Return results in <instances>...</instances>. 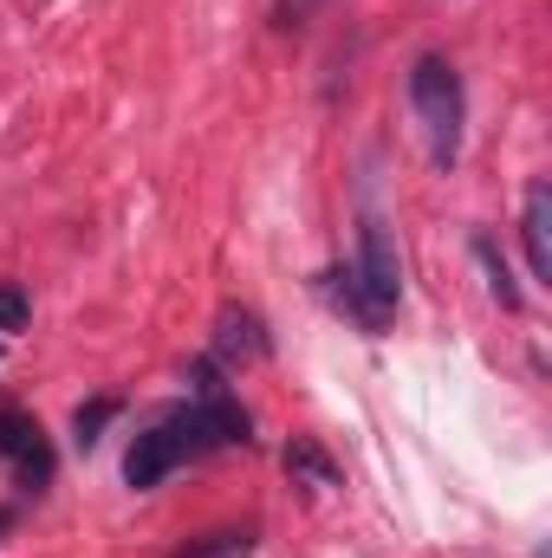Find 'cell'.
I'll use <instances>...</instances> for the list:
<instances>
[{"label": "cell", "mask_w": 552, "mask_h": 558, "mask_svg": "<svg viewBox=\"0 0 552 558\" xmlns=\"http://www.w3.org/2000/svg\"><path fill=\"white\" fill-rule=\"evenodd\" d=\"M286 474H292V481H305V487H338V481H345V474H338V461H332L312 435H299V441L286 448Z\"/></svg>", "instance_id": "obj_9"}, {"label": "cell", "mask_w": 552, "mask_h": 558, "mask_svg": "<svg viewBox=\"0 0 552 558\" xmlns=\"http://www.w3.org/2000/svg\"><path fill=\"white\" fill-rule=\"evenodd\" d=\"M118 410H124L118 397H98V403H85V410L72 416V441H79V448H98V435H105V422L118 416Z\"/></svg>", "instance_id": "obj_10"}, {"label": "cell", "mask_w": 552, "mask_h": 558, "mask_svg": "<svg viewBox=\"0 0 552 558\" xmlns=\"http://www.w3.org/2000/svg\"><path fill=\"white\" fill-rule=\"evenodd\" d=\"M410 105H416V118H422V131H429V156H435V169H448L455 149H461L468 98H461V72H455L442 52H422V59L410 65Z\"/></svg>", "instance_id": "obj_3"}, {"label": "cell", "mask_w": 552, "mask_h": 558, "mask_svg": "<svg viewBox=\"0 0 552 558\" xmlns=\"http://www.w3.org/2000/svg\"><path fill=\"white\" fill-rule=\"evenodd\" d=\"M248 441H254V422H248V410L228 397L215 357H202V364H195V403L169 410L163 422H149L137 441H131L124 481H131L137 494H149V487H163L182 461L215 454V448H248Z\"/></svg>", "instance_id": "obj_1"}, {"label": "cell", "mask_w": 552, "mask_h": 558, "mask_svg": "<svg viewBox=\"0 0 552 558\" xmlns=\"http://www.w3.org/2000/svg\"><path fill=\"white\" fill-rule=\"evenodd\" d=\"M7 526H13V513H7V507H0V533H7Z\"/></svg>", "instance_id": "obj_12"}, {"label": "cell", "mask_w": 552, "mask_h": 558, "mask_svg": "<svg viewBox=\"0 0 552 558\" xmlns=\"http://www.w3.org/2000/svg\"><path fill=\"white\" fill-rule=\"evenodd\" d=\"M475 260H481V274H488V292H494V305H501V312H520V305H527V292H520V279L507 274V260H501L494 234H475Z\"/></svg>", "instance_id": "obj_8"}, {"label": "cell", "mask_w": 552, "mask_h": 558, "mask_svg": "<svg viewBox=\"0 0 552 558\" xmlns=\"http://www.w3.org/2000/svg\"><path fill=\"white\" fill-rule=\"evenodd\" d=\"M520 241H527V267H533V279H547V286H552V189H547V182H527Z\"/></svg>", "instance_id": "obj_6"}, {"label": "cell", "mask_w": 552, "mask_h": 558, "mask_svg": "<svg viewBox=\"0 0 552 558\" xmlns=\"http://www.w3.org/2000/svg\"><path fill=\"white\" fill-rule=\"evenodd\" d=\"M26 318H33V299L20 286H0V331H20Z\"/></svg>", "instance_id": "obj_11"}, {"label": "cell", "mask_w": 552, "mask_h": 558, "mask_svg": "<svg viewBox=\"0 0 552 558\" xmlns=\"http://www.w3.org/2000/svg\"><path fill=\"white\" fill-rule=\"evenodd\" d=\"M325 292L364 325V331H384L397 299H404V260H397V241L384 228V215H364L358 221V267H338L325 274Z\"/></svg>", "instance_id": "obj_2"}, {"label": "cell", "mask_w": 552, "mask_h": 558, "mask_svg": "<svg viewBox=\"0 0 552 558\" xmlns=\"http://www.w3.org/2000/svg\"><path fill=\"white\" fill-rule=\"evenodd\" d=\"M261 533L254 526H215V533H195L182 546H169V558H254Z\"/></svg>", "instance_id": "obj_7"}, {"label": "cell", "mask_w": 552, "mask_h": 558, "mask_svg": "<svg viewBox=\"0 0 552 558\" xmlns=\"http://www.w3.org/2000/svg\"><path fill=\"white\" fill-rule=\"evenodd\" d=\"M267 351H274V338H267L261 312L221 305V318H215V364H261Z\"/></svg>", "instance_id": "obj_5"}, {"label": "cell", "mask_w": 552, "mask_h": 558, "mask_svg": "<svg viewBox=\"0 0 552 558\" xmlns=\"http://www.w3.org/2000/svg\"><path fill=\"white\" fill-rule=\"evenodd\" d=\"M0 461H13V474L26 487H46L52 481V441H46V428L26 416V410H0Z\"/></svg>", "instance_id": "obj_4"}]
</instances>
